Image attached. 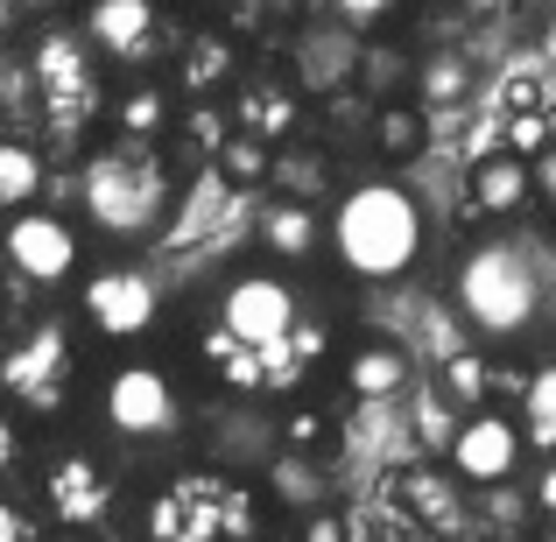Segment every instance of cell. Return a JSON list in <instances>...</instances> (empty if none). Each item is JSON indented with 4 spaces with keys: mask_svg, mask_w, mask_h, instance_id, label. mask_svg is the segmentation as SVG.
Returning a JSON list of instances; mask_svg holds the SVG:
<instances>
[{
    "mask_svg": "<svg viewBox=\"0 0 556 542\" xmlns=\"http://www.w3.org/2000/svg\"><path fill=\"white\" fill-rule=\"evenodd\" d=\"M451 311L479 345H521L549 317V268L529 240L486 232L451 268Z\"/></svg>",
    "mask_w": 556,
    "mask_h": 542,
    "instance_id": "obj_1",
    "label": "cell"
},
{
    "mask_svg": "<svg viewBox=\"0 0 556 542\" xmlns=\"http://www.w3.org/2000/svg\"><path fill=\"white\" fill-rule=\"evenodd\" d=\"M325 247L353 282H402L430 247V218L402 177H353L325 212Z\"/></svg>",
    "mask_w": 556,
    "mask_h": 542,
    "instance_id": "obj_2",
    "label": "cell"
},
{
    "mask_svg": "<svg viewBox=\"0 0 556 542\" xmlns=\"http://www.w3.org/2000/svg\"><path fill=\"white\" fill-rule=\"evenodd\" d=\"M78 212L99 240L141 247L169 226L177 212V177H169L163 149H135V141H106L85 155L78 169Z\"/></svg>",
    "mask_w": 556,
    "mask_h": 542,
    "instance_id": "obj_3",
    "label": "cell"
},
{
    "mask_svg": "<svg viewBox=\"0 0 556 542\" xmlns=\"http://www.w3.org/2000/svg\"><path fill=\"white\" fill-rule=\"evenodd\" d=\"M212 339L232 345L240 366V388H261V366L282 360V353H311V331H303V289L289 282L282 268H240L226 275L212 303Z\"/></svg>",
    "mask_w": 556,
    "mask_h": 542,
    "instance_id": "obj_4",
    "label": "cell"
},
{
    "mask_svg": "<svg viewBox=\"0 0 556 542\" xmlns=\"http://www.w3.org/2000/svg\"><path fill=\"white\" fill-rule=\"evenodd\" d=\"M99 423H106V437H121V444H169L190 423V394L163 360L127 353L99 380Z\"/></svg>",
    "mask_w": 556,
    "mask_h": 542,
    "instance_id": "obj_5",
    "label": "cell"
},
{
    "mask_svg": "<svg viewBox=\"0 0 556 542\" xmlns=\"http://www.w3.org/2000/svg\"><path fill=\"white\" fill-rule=\"evenodd\" d=\"M78 317L99 345H141L163 325V282L141 261H99L78 275Z\"/></svg>",
    "mask_w": 556,
    "mask_h": 542,
    "instance_id": "obj_6",
    "label": "cell"
},
{
    "mask_svg": "<svg viewBox=\"0 0 556 542\" xmlns=\"http://www.w3.org/2000/svg\"><path fill=\"white\" fill-rule=\"evenodd\" d=\"M0 261H8L14 282L28 289H78L85 275V226L50 204H28V212L0 218Z\"/></svg>",
    "mask_w": 556,
    "mask_h": 542,
    "instance_id": "obj_7",
    "label": "cell"
},
{
    "mask_svg": "<svg viewBox=\"0 0 556 542\" xmlns=\"http://www.w3.org/2000/svg\"><path fill=\"white\" fill-rule=\"evenodd\" d=\"M521 465H529V444H521V423L507 416V408H472V416H458V430H451V444H444V472L458 479L465 493H501Z\"/></svg>",
    "mask_w": 556,
    "mask_h": 542,
    "instance_id": "obj_8",
    "label": "cell"
},
{
    "mask_svg": "<svg viewBox=\"0 0 556 542\" xmlns=\"http://www.w3.org/2000/svg\"><path fill=\"white\" fill-rule=\"evenodd\" d=\"M78 36L99 64L149 71L155 50H163V0H85Z\"/></svg>",
    "mask_w": 556,
    "mask_h": 542,
    "instance_id": "obj_9",
    "label": "cell"
},
{
    "mask_svg": "<svg viewBox=\"0 0 556 542\" xmlns=\"http://www.w3.org/2000/svg\"><path fill=\"white\" fill-rule=\"evenodd\" d=\"M28 71H36L42 106H50L64 127H78L85 106L99 99V56L85 50L78 28H42V36H36V56H28Z\"/></svg>",
    "mask_w": 556,
    "mask_h": 542,
    "instance_id": "obj_10",
    "label": "cell"
},
{
    "mask_svg": "<svg viewBox=\"0 0 556 542\" xmlns=\"http://www.w3.org/2000/svg\"><path fill=\"white\" fill-rule=\"evenodd\" d=\"M0 388L14 394L22 408H50L56 394L71 388V331L56 325H28L22 339L0 353Z\"/></svg>",
    "mask_w": 556,
    "mask_h": 542,
    "instance_id": "obj_11",
    "label": "cell"
},
{
    "mask_svg": "<svg viewBox=\"0 0 556 542\" xmlns=\"http://www.w3.org/2000/svg\"><path fill=\"white\" fill-rule=\"evenodd\" d=\"M42 507H50V529L92 535V521H106V507H113L106 458H92V451H56L50 472H42Z\"/></svg>",
    "mask_w": 556,
    "mask_h": 542,
    "instance_id": "obj_12",
    "label": "cell"
},
{
    "mask_svg": "<svg viewBox=\"0 0 556 542\" xmlns=\"http://www.w3.org/2000/svg\"><path fill=\"white\" fill-rule=\"evenodd\" d=\"M339 380H345L353 402H402V394H416V353H408L402 339H388V331H367V339L345 353Z\"/></svg>",
    "mask_w": 556,
    "mask_h": 542,
    "instance_id": "obj_13",
    "label": "cell"
},
{
    "mask_svg": "<svg viewBox=\"0 0 556 542\" xmlns=\"http://www.w3.org/2000/svg\"><path fill=\"white\" fill-rule=\"evenodd\" d=\"M268 268H296V261H317L325 254V212L317 204H296V198H275L261 204V226H254Z\"/></svg>",
    "mask_w": 556,
    "mask_h": 542,
    "instance_id": "obj_14",
    "label": "cell"
},
{
    "mask_svg": "<svg viewBox=\"0 0 556 542\" xmlns=\"http://www.w3.org/2000/svg\"><path fill=\"white\" fill-rule=\"evenodd\" d=\"M465 198H472L479 218H515L535 204V184H529V163L507 149H486L472 169H465Z\"/></svg>",
    "mask_w": 556,
    "mask_h": 542,
    "instance_id": "obj_15",
    "label": "cell"
},
{
    "mask_svg": "<svg viewBox=\"0 0 556 542\" xmlns=\"http://www.w3.org/2000/svg\"><path fill=\"white\" fill-rule=\"evenodd\" d=\"M394 501H402L430 535H458L465 529V487L444 472V465H408V472L394 479Z\"/></svg>",
    "mask_w": 556,
    "mask_h": 542,
    "instance_id": "obj_16",
    "label": "cell"
},
{
    "mask_svg": "<svg viewBox=\"0 0 556 542\" xmlns=\"http://www.w3.org/2000/svg\"><path fill=\"white\" fill-rule=\"evenodd\" d=\"M367 149H374V163H388V169L416 163V155L430 149V106H416V99H380L367 113Z\"/></svg>",
    "mask_w": 556,
    "mask_h": 542,
    "instance_id": "obj_17",
    "label": "cell"
},
{
    "mask_svg": "<svg viewBox=\"0 0 556 542\" xmlns=\"http://www.w3.org/2000/svg\"><path fill=\"white\" fill-rule=\"evenodd\" d=\"M113 141H135V149H155V141L169 135V121H177V99H169L163 78H135L121 99H113Z\"/></svg>",
    "mask_w": 556,
    "mask_h": 542,
    "instance_id": "obj_18",
    "label": "cell"
},
{
    "mask_svg": "<svg viewBox=\"0 0 556 542\" xmlns=\"http://www.w3.org/2000/svg\"><path fill=\"white\" fill-rule=\"evenodd\" d=\"M232 113H240V127L232 135H247V141H261V149H282L289 135H296V121H303V106H296V92L289 85H275V78H261V85H247L240 99H232Z\"/></svg>",
    "mask_w": 556,
    "mask_h": 542,
    "instance_id": "obj_19",
    "label": "cell"
},
{
    "mask_svg": "<svg viewBox=\"0 0 556 542\" xmlns=\"http://www.w3.org/2000/svg\"><path fill=\"white\" fill-rule=\"evenodd\" d=\"M42 184H50V163H42L36 141L0 135V218H14V212H28V204H42Z\"/></svg>",
    "mask_w": 556,
    "mask_h": 542,
    "instance_id": "obj_20",
    "label": "cell"
},
{
    "mask_svg": "<svg viewBox=\"0 0 556 542\" xmlns=\"http://www.w3.org/2000/svg\"><path fill=\"white\" fill-rule=\"evenodd\" d=\"M493 388H501V380H493V360L479 353V345H458V353H444V366H437V394H444L451 408H465V416H472V408H493Z\"/></svg>",
    "mask_w": 556,
    "mask_h": 542,
    "instance_id": "obj_21",
    "label": "cell"
},
{
    "mask_svg": "<svg viewBox=\"0 0 556 542\" xmlns=\"http://www.w3.org/2000/svg\"><path fill=\"white\" fill-rule=\"evenodd\" d=\"M515 423H521V444L543 451V458H556V360H543L529 380H521Z\"/></svg>",
    "mask_w": 556,
    "mask_h": 542,
    "instance_id": "obj_22",
    "label": "cell"
},
{
    "mask_svg": "<svg viewBox=\"0 0 556 542\" xmlns=\"http://www.w3.org/2000/svg\"><path fill=\"white\" fill-rule=\"evenodd\" d=\"M353 78L374 92V106L394 92V85H408L416 78V64H408V50L402 42H359V56H353Z\"/></svg>",
    "mask_w": 556,
    "mask_h": 542,
    "instance_id": "obj_23",
    "label": "cell"
},
{
    "mask_svg": "<svg viewBox=\"0 0 556 542\" xmlns=\"http://www.w3.org/2000/svg\"><path fill=\"white\" fill-rule=\"evenodd\" d=\"M212 169L226 184H240V190H254V184H268V169H275V149H261V141H247V135H226L212 149Z\"/></svg>",
    "mask_w": 556,
    "mask_h": 542,
    "instance_id": "obj_24",
    "label": "cell"
},
{
    "mask_svg": "<svg viewBox=\"0 0 556 542\" xmlns=\"http://www.w3.org/2000/svg\"><path fill=\"white\" fill-rule=\"evenodd\" d=\"M212 71L232 78V42L226 36H198V42H190L184 64H177V85H184V92H212Z\"/></svg>",
    "mask_w": 556,
    "mask_h": 542,
    "instance_id": "obj_25",
    "label": "cell"
},
{
    "mask_svg": "<svg viewBox=\"0 0 556 542\" xmlns=\"http://www.w3.org/2000/svg\"><path fill=\"white\" fill-rule=\"evenodd\" d=\"M416 85H422V99H465L472 71H465V56H430V64H416Z\"/></svg>",
    "mask_w": 556,
    "mask_h": 542,
    "instance_id": "obj_26",
    "label": "cell"
},
{
    "mask_svg": "<svg viewBox=\"0 0 556 542\" xmlns=\"http://www.w3.org/2000/svg\"><path fill=\"white\" fill-rule=\"evenodd\" d=\"M331 14H339L345 28H359V36H374V28H388L394 14H402V0H331Z\"/></svg>",
    "mask_w": 556,
    "mask_h": 542,
    "instance_id": "obj_27",
    "label": "cell"
},
{
    "mask_svg": "<svg viewBox=\"0 0 556 542\" xmlns=\"http://www.w3.org/2000/svg\"><path fill=\"white\" fill-rule=\"evenodd\" d=\"M303 542H353V521H345L339 507H311V515H303Z\"/></svg>",
    "mask_w": 556,
    "mask_h": 542,
    "instance_id": "obj_28",
    "label": "cell"
},
{
    "mask_svg": "<svg viewBox=\"0 0 556 542\" xmlns=\"http://www.w3.org/2000/svg\"><path fill=\"white\" fill-rule=\"evenodd\" d=\"M529 507H535V521H543V529H556V458H543V465H535Z\"/></svg>",
    "mask_w": 556,
    "mask_h": 542,
    "instance_id": "obj_29",
    "label": "cell"
},
{
    "mask_svg": "<svg viewBox=\"0 0 556 542\" xmlns=\"http://www.w3.org/2000/svg\"><path fill=\"white\" fill-rule=\"evenodd\" d=\"M14 472H22V416L0 408V487H8Z\"/></svg>",
    "mask_w": 556,
    "mask_h": 542,
    "instance_id": "obj_30",
    "label": "cell"
},
{
    "mask_svg": "<svg viewBox=\"0 0 556 542\" xmlns=\"http://www.w3.org/2000/svg\"><path fill=\"white\" fill-rule=\"evenodd\" d=\"M529 184H535V204H549V212H556V141L529 163Z\"/></svg>",
    "mask_w": 556,
    "mask_h": 542,
    "instance_id": "obj_31",
    "label": "cell"
},
{
    "mask_svg": "<svg viewBox=\"0 0 556 542\" xmlns=\"http://www.w3.org/2000/svg\"><path fill=\"white\" fill-rule=\"evenodd\" d=\"M36 542H92V535H78V529H42Z\"/></svg>",
    "mask_w": 556,
    "mask_h": 542,
    "instance_id": "obj_32",
    "label": "cell"
},
{
    "mask_svg": "<svg viewBox=\"0 0 556 542\" xmlns=\"http://www.w3.org/2000/svg\"><path fill=\"white\" fill-rule=\"evenodd\" d=\"M8 28H14V0H0V42H8Z\"/></svg>",
    "mask_w": 556,
    "mask_h": 542,
    "instance_id": "obj_33",
    "label": "cell"
},
{
    "mask_svg": "<svg viewBox=\"0 0 556 542\" xmlns=\"http://www.w3.org/2000/svg\"><path fill=\"white\" fill-rule=\"evenodd\" d=\"M14 8H42V14H50V8H64V0H14Z\"/></svg>",
    "mask_w": 556,
    "mask_h": 542,
    "instance_id": "obj_34",
    "label": "cell"
},
{
    "mask_svg": "<svg viewBox=\"0 0 556 542\" xmlns=\"http://www.w3.org/2000/svg\"><path fill=\"white\" fill-rule=\"evenodd\" d=\"M458 8H501V0H458Z\"/></svg>",
    "mask_w": 556,
    "mask_h": 542,
    "instance_id": "obj_35",
    "label": "cell"
},
{
    "mask_svg": "<svg viewBox=\"0 0 556 542\" xmlns=\"http://www.w3.org/2000/svg\"><path fill=\"white\" fill-rule=\"evenodd\" d=\"M493 542H521V535H493Z\"/></svg>",
    "mask_w": 556,
    "mask_h": 542,
    "instance_id": "obj_36",
    "label": "cell"
}]
</instances>
